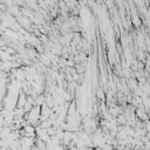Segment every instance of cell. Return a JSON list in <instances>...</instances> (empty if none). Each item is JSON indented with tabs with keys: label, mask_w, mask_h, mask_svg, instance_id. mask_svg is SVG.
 Masks as SVG:
<instances>
[{
	"label": "cell",
	"mask_w": 150,
	"mask_h": 150,
	"mask_svg": "<svg viewBox=\"0 0 150 150\" xmlns=\"http://www.w3.org/2000/svg\"><path fill=\"white\" fill-rule=\"evenodd\" d=\"M25 130H26V135H27V136H33V135H34V133H33L34 129H33L31 126H29V127H26Z\"/></svg>",
	"instance_id": "1"
}]
</instances>
